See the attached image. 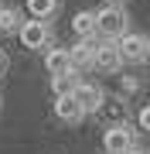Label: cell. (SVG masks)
Segmentation results:
<instances>
[{
	"label": "cell",
	"instance_id": "6da1fadb",
	"mask_svg": "<svg viewBox=\"0 0 150 154\" xmlns=\"http://www.w3.org/2000/svg\"><path fill=\"white\" fill-rule=\"evenodd\" d=\"M126 24H130V17L123 11V4H106V7L96 11V38L99 41H116L130 31Z\"/></svg>",
	"mask_w": 150,
	"mask_h": 154
},
{
	"label": "cell",
	"instance_id": "7a4b0ae2",
	"mask_svg": "<svg viewBox=\"0 0 150 154\" xmlns=\"http://www.w3.org/2000/svg\"><path fill=\"white\" fill-rule=\"evenodd\" d=\"M130 147H137V144H133V127H130V123L106 127V134H102V151L106 154H126Z\"/></svg>",
	"mask_w": 150,
	"mask_h": 154
},
{
	"label": "cell",
	"instance_id": "3957f363",
	"mask_svg": "<svg viewBox=\"0 0 150 154\" xmlns=\"http://www.w3.org/2000/svg\"><path fill=\"white\" fill-rule=\"evenodd\" d=\"M17 34H21V45H24V48H45L48 38H51L48 21H24Z\"/></svg>",
	"mask_w": 150,
	"mask_h": 154
},
{
	"label": "cell",
	"instance_id": "277c9868",
	"mask_svg": "<svg viewBox=\"0 0 150 154\" xmlns=\"http://www.w3.org/2000/svg\"><path fill=\"white\" fill-rule=\"evenodd\" d=\"M116 48H119V58H123V62H143V55H147V38H143V34L126 31L123 38H116Z\"/></svg>",
	"mask_w": 150,
	"mask_h": 154
},
{
	"label": "cell",
	"instance_id": "5b68a950",
	"mask_svg": "<svg viewBox=\"0 0 150 154\" xmlns=\"http://www.w3.org/2000/svg\"><path fill=\"white\" fill-rule=\"evenodd\" d=\"M123 65V58H119V48H116V41H99V48H96V62H92V69H99V72H119Z\"/></svg>",
	"mask_w": 150,
	"mask_h": 154
},
{
	"label": "cell",
	"instance_id": "8992f818",
	"mask_svg": "<svg viewBox=\"0 0 150 154\" xmlns=\"http://www.w3.org/2000/svg\"><path fill=\"white\" fill-rule=\"evenodd\" d=\"M72 96L78 99V106H82L85 113H99V106L106 103L102 89L96 86V82H75V93H72Z\"/></svg>",
	"mask_w": 150,
	"mask_h": 154
},
{
	"label": "cell",
	"instance_id": "52a82bcc",
	"mask_svg": "<svg viewBox=\"0 0 150 154\" xmlns=\"http://www.w3.org/2000/svg\"><path fill=\"white\" fill-rule=\"evenodd\" d=\"M96 48H99V38H78L75 48H68V55H72V69H92L96 62Z\"/></svg>",
	"mask_w": 150,
	"mask_h": 154
},
{
	"label": "cell",
	"instance_id": "ba28073f",
	"mask_svg": "<svg viewBox=\"0 0 150 154\" xmlns=\"http://www.w3.org/2000/svg\"><path fill=\"white\" fill-rule=\"evenodd\" d=\"M45 69H48V75L51 79H58V75H72V55H68V48H48V55H45Z\"/></svg>",
	"mask_w": 150,
	"mask_h": 154
},
{
	"label": "cell",
	"instance_id": "9c48e42d",
	"mask_svg": "<svg viewBox=\"0 0 150 154\" xmlns=\"http://www.w3.org/2000/svg\"><path fill=\"white\" fill-rule=\"evenodd\" d=\"M55 116H58L61 123H78L85 116V110L78 106V99L68 93V96H55Z\"/></svg>",
	"mask_w": 150,
	"mask_h": 154
},
{
	"label": "cell",
	"instance_id": "30bf717a",
	"mask_svg": "<svg viewBox=\"0 0 150 154\" xmlns=\"http://www.w3.org/2000/svg\"><path fill=\"white\" fill-rule=\"evenodd\" d=\"M72 31L78 38H96V11H78L72 17Z\"/></svg>",
	"mask_w": 150,
	"mask_h": 154
},
{
	"label": "cell",
	"instance_id": "8fae6325",
	"mask_svg": "<svg viewBox=\"0 0 150 154\" xmlns=\"http://www.w3.org/2000/svg\"><path fill=\"white\" fill-rule=\"evenodd\" d=\"M55 11H58V0H28V14L34 21H48Z\"/></svg>",
	"mask_w": 150,
	"mask_h": 154
},
{
	"label": "cell",
	"instance_id": "7c38bea8",
	"mask_svg": "<svg viewBox=\"0 0 150 154\" xmlns=\"http://www.w3.org/2000/svg\"><path fill=\"white\" fill-rule=\"evenodd\" d=\"M0 31H21V14L14 7H0Z\"/></svg>",
	"mask_w": 150,
	"mask_h": 154
},
{
	"label": "cell",
	"instance_id": "4fadbf2b",
	"mask_svg": "<svg viewBox=\"0 0 150 154\" xmlns=\"http://www.w3.org/2000/svg\"><path fill=\"white\" fill-rule=\"evenodd\" d=\"M75 72L72 75H58V79H51V89H55V96H68V93H75Z\"/></svg>",
	"mask_w": 150,
	"mask_h": 154
},
{
	"label": "cell",
	"instance_id": "5bb4252c",
	"mask_svg": "<svg viewBox=\"0 0 150 154\" xmlns=\"http://www.w3.org/2000/svg\"><path fill=\"white\" fill-rule=\"evenodd\" d=\"M99 113H106V116H109V120L123 123V103H119V99H106V103L99 106ZM109 127H113V123H109Z\"/></svg>",
	"mask_w": 150,
	"mask_h": 154
},
{
	"label": "cell",
	"instance_id": "9a60e30c",
	"mask_svg": "<svg viewBox=\"0 0 150 154\" xmlns=\"http://www.w3.org/2000/svg\"><path fill=\"white\" fill-rule=\"evenodd\" d=\"M137 123H140V130H147V134H150V106H143V110H140Z\"/></svg>",
	"mask_w": 150,
	"mask_h": 154
},
{
	"label": "cell",
	"instance_id": "2e32d148",
	"mask_svg": "<svg viewBox=\"0 0 150 154\" xmlns=\"http://www.w3.org/2000/svg\"><path fill=\"white\" fill-rule=\"evenodd\" d=\"M126 154H150V151H143V147H130Z\"/></svg>",
	"mask_w": 150,
	"mask_h": 154
},
{
	"label": "cell",
	"instance_id": "e0dca14e",
	"mask_svg": "<svg viewBox=\"0 0 150 154\" xmlns=\"http://www.w3.org/2000/svg\"><path fill=\"white\" fill-rule=\"evenodd\" d=\"M4 69H7V55L0 51V72H4Z\"/></svg>",
	"mask_w": 150,
	"mask_h": 154
},
{
	"label": "cell",
	"instance_id": "ac0fdd59",
	"mask_svg": "<svg viewBox=\"0 0 150 154\" xmlns=\"http://www.w3.org/2000/svg\"><path fill=\"white\" fill-rule=\"evenodd\" d=\"M143 62H150V38H147V55H143Z\"/></svg>",
	"mask_w": 150,
	"mask_h": 154
},
{
	"label": "cell",
	"instance_id": "d6986e66",
	"mask_svg": "<svg viewBox=\"0 0 150 154\" xmlns=\"http://www.w3.org/2000/svg\"><path fill=\"white\" fill-rule=\"evenodd\" d=\"M113 4H123V0H113Z\"/></svg>",
	"mask_w": 150,
	"mask_h": 154
},
{
	"label": "cell",
	"instance_id": "ffe728a7",
	"mask_svg": "<svg viewBox=\"0 0 150 154\" xmlns=\"http://www.w3.org/2000/svg\"><path fill=\"white\" fill-rule=\"evenodd\" d=\"M102 154H106V151H102Z\"/></svg>",
	"mask_w": 150,
	"mask_h": 154
}]
</instances>
